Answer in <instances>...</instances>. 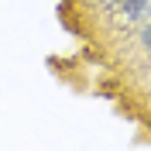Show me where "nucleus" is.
<instances>
[{
	"label": "nucleus",
	"instance_id": "nucleus-1",
	"mask_svg": "<svg viewBox=\"0 0 151 151\" xmlns=\"http://www.w3.org/2000/svg\"><path fill=\"white\" fill-rule=\"evenodd\" d=\"M117 17L124 24H141V21L151 17L148 0H117Z\"/></svg>",
	"mask_w": 151,
	"mask_h": 151
},
{
	"label": "nucleus",
	"instance_id": "nucleus-2",
	"mask_svg": "<svg viewBox=\"0 0 151 151\" xmlns=\"http://www.w3.org/2000/svg\"><path fill=\"white\" fill-rule=\"evenodd\" d=\"M137 28V45H141V52H151V17L141 21V24H134Z\"/></svg>",
	"mask_w": 151,
	"mask_h": 151
},
{
	"label": "nucleus",
	"instance_id": "nucleus-3",
	"mask_svg": "<svg viewBox=\"0 0 151 151\" xmlns=\"http://www.w3.org/2000/svg\"><path fill=\"white\" fill-rule=\"evenodd\" d=\"M148 10H151V0H148Z\"/></svg>",
	"mask_w": 151,
	"mask_h": 151
}]
</instances>
